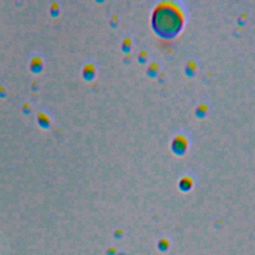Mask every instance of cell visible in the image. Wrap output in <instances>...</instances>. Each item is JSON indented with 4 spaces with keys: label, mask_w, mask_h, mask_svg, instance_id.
Returning a JSON list of instances; mask_svg holds the SVG:
<instances>
[{
    "label": "cell",
    "mask_w": 255,
    "mask_h": 255,
    "mask_svg": "<svg viewBox=\"0 0 255 255\" xmlns=\"http://www.w3.org/2000/svg\"><path fill=\"white\" fill-rule=\"evenodd\" d=\"M153 23L159 33L170 35L180 28L181 16L175 8L169 5H163L155 10Z\"/></svg>",
    "instance_id": "6da1fadb"
}]
</instances>
